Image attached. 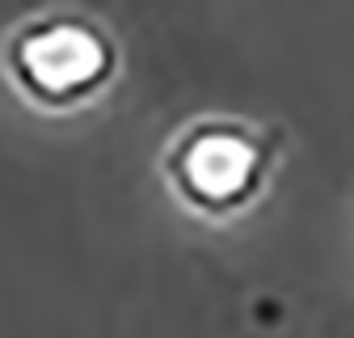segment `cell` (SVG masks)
<instances>
[{
  "label": "cell",
  "mask_w": 354,
  "mask_h": 338,
  "mask_svg": "<svg viewBox=\"0 0 354 338\" xmlns=\"http://www.w3.org/2000/svg\"><path fill=\"white\" fill-rule=\"evenodd\" d=\"M17 89L38 106H76L93 98L114 72L110 38L80 17H47L26 26L9 47Z\"/></svg>",
  "instance_id": "1"
},
{
  "label": "cell",
  "mask_w": 354,
  "mask_h": 338,
  "mask_svg": "<svg viewBox=\"0 0 354 338\" xmlns=\"http://www.w3.org/2000/svg\"><path fill=\"white\" fill-rule=\"evenodd\" d=\"M270 174V148L236 123H198L173 144L169 178L190 207L228 216L253 203Z\"/></svg>",
  "instance_id": "2"
}]
</instances>
